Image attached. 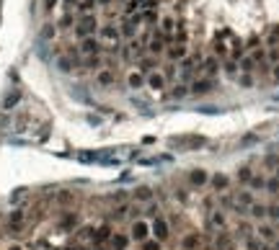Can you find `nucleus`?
<instances>
[{
    "label": "nucleus",
    "mask_w": 279,
    "mask_h": 250,
    "mask_svg": "<svg viewBox=\"0 0 279 250\" xmlns=\"http://www.w3.org/2000/svg\"><path fill=\"white\" fill-rule=\"evenodd\" d=\"M256 238H259L264 245H267V243L272 245V243L277 240V230H274L272 225H259V227H256Z\"/></svg>",
    "instance_id": "9b49d317"
},
{
    "label": "nucleus",
    "mask_w": 279,
    "mask_h": 250,
    "mask_svg": "<svg viewBox=\"0 0 279 250\" xmlns=\"http://www.w3.org/2000/svg\"><path fill=\"white\" fill-rule=\"evenodd\" d=\"M57 34H60L57 23H44V29H42V39H47V42H55Z\"/></svg>",
    "instance_id": "393cba45"
},
{
    "label": "nucleus",
    "mask_w": 279,
    "mask_h": 250,
    "mask_svg": "<svg viewBox=\"0 0 279 250\" xmlns=\"http://www.w3.org/2000/svg\"><path fill=\"white\" fill-rule=\"evenodd\" d=\"M135 199H140V201H150V199H153V191H150L148 186H142V188L135 191Z\"/></svg>",
    "instance_id": "58836bf2"
},
{
    "label": "nucleus",
    "mask_w": 279,
    "mask_h": 250,
    "mask_svg": "<svg viewBox=\"0 0 279 250\" xmlns=\"http://www.w3.org/2000/svg\"><path fill=\"white\" fill-rule=\"evenodd\" d=\"M248 183H251V188H264V183H267V178H264V176H259V173H254Z\"/></svg>",
    "instance_id": "a19ab883"
},
{
    "label": "nucleus",
    "mask_w": 279,
    "mask_h": 250,
    "mask_svg": "<svg viewBox=\"0 0 279 250\" xmlns=\"http://www.w3.org/2000/svg\"><path fill=\"white\" fill-rule=\"evenodd\" d=\"M106 240H111V227H98V230H93V243L96 245H101V243H106Z\"/></svg>",
    "instance_id": "5701e85b"
},
{
    "label": "nucleus",
    "mask_w": 279,
    "mask_h": 250,
    "mask_svg": "<svg viewBox=\"0 0 279 250\" xmlns=\"http://www.w3.org/2000/svg\"><path fill=\"white\" fill-rule=\"evenodd\" d=\"M140 16H142V26H153L161 21V8H145Z\"/></svg>",
    "instance_id": "4468645a"
},
{
    "label": "nucleus",
    "mask_w": 279,
    "mask_h": 250,
    "mask_svg": "<svg viewBox=\"0 0 279 250\" xmlns=\"http://www.w3.org/2000/svg\"><path fill=\"white\" fill-rule=\"evenodd\" d=\"M60 3H62V8H65V10H75V5L81 3V0H60Z\"/></svg>",
    "instance_id": "49530a36"
},
{
    "label": "nucleus",
    "mask_w": 279,
    "mask_h": 250,
    "mask_svg": "<svg viewBox=\"0 0 279 250\" xmlns=\"http://www.w3.org/2000/svg\"><path fill=\"white\" fill-rule=\"evenodd\" d=\"M96 83H98L101 88H111V85L116 83V70H109V67L98 70V72H96Z\"/></svg>",
    "instance_id": "9d476101"
},
{
    "label": "nucleus",
    "mask_w": 279,
    "mask_h": 250,
    "mask_svg": "<svg viewBox=\"0 0 279 250\" xmlns=\"http://www.w3.org/2000/svg\"><path fill=\"white\" fill-rule=\"evenodd\" d=\"M272 250H279V238H277V240L272 243Z\"/></svg>",
    "instance_id": "3c124183"
},
{
    "label": "nucleus",
    "mask_w": 279,
    "mask_h": 250,
    "mask_svg": "<svg viewBox=\"0 0 279 250\" xmlns=\"http://www.w3.org/2000/svg\"><path fill=\"white\" fill-rule=\"evenodd\" d=\"M96 250H106V248H101V245H96Z\"/></svg>",
    "instance_id": "864d4df0"
},
{
    "label": "nucleus",
    "mask_w": 279,
    "mask_h": 250,
    "mask_svg": "<svg viewBox=\"0 0 279 250\" xmlns=\"http://www.w3.org/2000/svg\"><path fill=\"white\" fill-rule=\"evenodd\" d=\"M81 67H83V70H93V72L103 70V55H101V57H83V60H81Z\"/></svg>",
    "instance_id": "dca6fc26"
},
{
    "label": "nucleus",
    "mask_w": 279,
    "mask_h": 250,
    "mask_svg": "<svg viewBox=\"0 0 279 250\" xmlns=\"http://www.w3.org/2000/svg\"><path fill=\"white\" fill-rule=\"evenodd\" d=\"M248 214L254 217V219H264V217H267V204H256L254 201V204L248 206Z\"/></svg>",
    "instance_id": "bb28decb"
},
{
    "label": "nucleus",
    "mask_w": 279,
    "mask_h": 250,
    "mask_svg": "<svg viewBox=\"0 0 279 250\" xmlns=\"http://www.w3.org/2000/svg\"><path fill=\"white\" fill-rule=\"evenodd\" d=\"M96 0H81V3L75 5V16L81 18V16H88V13H96Z\"/></svg>",
    "instance_id": "a211bd4d"
},
{
    "label": "nucleus",
    "mask_w": 279,
    "mask_h": 250,
    "mask_svg": "<svg viewBox=\"0 0 279 250\" xmlns=\"http://www.w3.org/2000/svg\"><path fill=\"white\" fill-rule=\"evenodd\" d=\"M171 96H174V98H186V96H189V85H186V83H176V88L171 90Z\"/></svg>",
    "instance_id": "f704fd0d"
},
{
    "label": "nucleus",
    "mask_w": 279,
    "mask_h": 250,
    "mask_svg": "<svg viewBox=\"0 0 279 250\" xmlns=\"http://www.w3.org/2000/svg\"><path fill=\"white\" fill-rule=\"evenodd\" d=\"M174 44H189V29L186 23H179L176 31H174Z\"/></svg>",
    "instance_id": "4be33fe9"
},
{
    "label": "nucleus",
    "mask_w": 279,
    "mask_h": 250,
    "mask_svg": "<svg viewBox=\"0 0 279 250\" xmlns=\"http://www.w3.org/2000/svg\"><path fill=\"white\" fill-rule=\"evenodd\" d=\"M199 243H202V235L191 232V235H186V238L181 240V248L184 250H199Z\"/></svg>",
    "instance_id": "6ab92c4d"
},
{
    "label": "nucleus",
    "mask_w": 279,
    "mask_h": 250,
    "mask_svg": "<svg viewBox=\"0 0 279 250\" xmlns=\"http://www.w3.org/2000/svg\"><path fill=\"white\" fill-rule=\"evenodd\" d=\"M251 60L256 62V67H259V64H264V62H267V47L254 49V52H251Z\"/></svg>",
    "instance_id": "473e14b6"
},
{
    "label": "nucleus",
    "mask_w": 279,
    "mask_h": 250,
    "mask_svg": "<svg viewBox=\"0 0 279 250\" xmlns=\"http://www.w3.org/2000/svg\"><path fill=\"white\" fill-rule=\"evenodd\" d=\"M127 85H129L132 90L145 88V75H142V72H137V70H132V72L127 75Z\"/></svg>",
    "instance_id": "aec40b11"
},
{
    "label": "nucleus",
    "mask_w": 279,
    "mask_h": 250,
    "mask_svg": "<svg viewBox=\"0 0 279 250\" xmlns=\"http://www.w3.org/2000/svg\"><path fill=\"white\" fill-rule=\"evenodd\" d=\"M98 42L103 44V47H111V44H122V34H119V26H114V23H101L98 26Z\"/></svg>",
    "instance_id": "f03ea898"
},
{
    "label": "nucleus",
    "mask_w": 279,
    "mask_h": 250,
    "mask_svg": "<svg viewBox=\"0 0 279 250\" xmlns=\"http://www.w3.org/2000/svg\"><path fill=\"white\" fill-rule=\"evenodd\" d=\"M220 60L215 57V55H209V57H204V62L199 64V70H202V77H215L217 72H220Z\"/></svg>",
    "instance_id": "1a4fd4ad"
},
{
    "label": "nucleus",
    "mask_w": 279,
    "mask_h": 250,
    "mask_svg": "<svg viewBox=\"0 0 279 250\" xmlns=\"http://www.w3.org/2000/svg\"><path fill=\"white\" fill-rule=\"evenodd\" d=\"M209 181H212V186H215L217 191H225V188H228V183H230V181H228V176H222V173H215Z\"/></svg>",
    "instance_id": "cd10ccee"
},
{
    "label": "nucleus",
    "mask_w": 279,
    "mask_h": 250,
    "mask_svg": "<svg viewBox=\"0 0 279 250\" xmlns=\"http://www.w3.org/2000/svg\"><path fill=\"white\" fill-rule=\"evenodd\" d=\"M238 67H241V72H246V75H251V72H254L256 70V62L254 60H251V55H246L241 62H238Z\"/></svg>",
    "instance_id": "c756f323"
},
{
    "label": "nucleus",
    "mask_w": 279,
    "mask_h": 250,
    "mask_svg": "<svg viewBox=\"0 0 279 250\" xmlns=\"http://www.w3.org/2000/svg\"><path fill=\"white\" fill-rule=\"evenodd\" d=\"M78 52H81V57H101L103 44L98 42V36H88V39H83V42L78 44Z\"/></svg>",
    "instance_id": "20e7f679"
},
{
    "label": "nucleus",
    "mask_w": 279,
    "mask_h": 250,
    "mask_svg": "<svg viewBox=\"0 0 279 250\" xmlns=\"http://www.w3.org/2000/svg\"><path fill=\"white\" fill-rule=\"evenodd\" d=\"M145 85H148L150 90H155V93H161V90L166 88V77L161 72H150L148 77H145Z\"/></svg>",
    "instance_id": "f8f14e48"
},
{
    "label": "nucleus",
    "mask_w": 279,
    "mask_h": 250,
    "mask_svg": "<svg viewBox=\"0 0 279 250\" xmlns=\"http://www.w3.org/2000/svg\"><path fill=\"white\" fill-rule=\"evenodd\" d=\"M189 181L194 183V186H204V183L209 181V176H207V170H191V173H189Z\"/></svg>",
    "instance_id": "b1692460"
},
{
    "label": "nucleus",
    "mask_w": 279,
    "mask_h": 250,
    "mask_svg": "<svg viewBox=\"0 0 279 250\" xmlns=\"http://www.w3.org/2000/svg\"><path fill=\"white\" fill-rule=\"evenodd\" d=\"M57 29H62V31H73L75 29V10H65L62 16H60V21H57Z\"/></svg>",
    "instance_id": "2eb2a0df"
},
{
    "label": "nucleus",
    "mask_w": 279,
    "mask_h": 250,
    "mask_svg": "<svg viewBox=\"0 0 279 250\" xmlns=\"http://www.w3.org/2000/svg\"><path fill=\"white\" fill-rule=\"evenodd\" d=\"M42 5H44V10H47V13H52V10H55V8L60 5V0H42Z\"/></svg>",
    "instance_id": "a18cd8bd"
},
{
    "label": "nucleus",
    "mask_w": 279,
    "mask_h": 250,
    "mask_svg": "<svg viewBox=\"0 0 279 250\" xmlns=\"http://www.w3.org/2000/svg\"><path fill=\"white\" fill-rule=\"evenodd\" d=\"M129 243H132V238H129V235H124V232L111 235V250H127Z\"/></svg>",
    "instance_id": "f3484780"
},
{
    "label": "nucleus",
    "mask_w": 279,
    "mask_h": 250,
    "mask_svg": "<svg viewBox=\"0 0 279 250\" xmlns=\"http://www.w3.org/2000/svg\"><path fill=\"white\" fill-rule=\"evenodd\" d=\"M251 176H254V170H251L248 165H243V168H238V173H235V178L241 181V183H248L251 181Z\"/></svg>",
    "instance_id": "c9c22d12"
},
{
    "label": "nucleus",
    "mask_w": 279,
    "mask_h": 250,
    "mask_svg": "<svg viewBox=\"0 0 279 250\" xmlns=\"http://www.w3.org/2000/svg\"><path fill=\"white\" fill-rule=\"evenodd\" d=\"M243 47H246V52H254V49H259L261 47V36L259 34H251L246 42H243Z\"/></svg>",
    "instance_id": "2f4dec72"
},
{
    "label": "nucleus",
    "mask_w": 279,
    "mask_h": 250,
    "mask_svg": "<svg viewBox=\"0 0 279 250\" xmlns=\"http://www.w3.org/2000/svg\"><path fill=\"white\" fill-rule=\"evenodd\" d=\"M267 62L272 64V67H274V64H279V47H272L267 52Z\"/></svg>",
    "instance_id": "ea45409f"
},
{
    "label": "nucleus",
    "mask_w": 279,
    "mask_h": 250,
    "mask_svg": "<svg viewBox=\"0 0 279 250\" xmlns=\"http://www.w3.org/2000/svg\"><path fill=\"white\" fill-rule=\"evenodd\" d=\"M166 34L161 31V29H153V34H150V42H148V55L150 57H161V55H166Z\"/></svg>",
    "instance_id": "7ed1b4c3"
},
{
    "label": "nucleus",
    "mask_w": 279,
    "mask_h": 250,
    "mask_svg": "<svg viewBox=\"0 0 279 250\" xmlns=\"http://www.w3.org/2000/svg\"><path fill=\"white\" fill-rule=\"evenodd\" d=\"M98 26H101V21H98V16L96 13H88V16H81L75 21V29H73V34H75V39H88V36H96L98 34Z\"/></svg>",
    "instance_id": "f257e3e1"
},
{
    "label": "nucleus",
    "mask_w": 279,
    "mask_h": 250,
    "mask_svg": "<svg viewBox=\"0 0 279 250\" xmlns=\"http://www.w3.org/2000/svg\"><path fill=\"white\" fill-rule=\"evenodd\" d=\"M161 75L166 77V83H168V80H176V64H174V62H166Z\"/></svg>",
    "instance_id": "72a5a7b5"
},
{
    "label": "nucleus",
    "mask_w": 279,
    "mask_h": 250,
    "mask_svg": "<svg viewBox=\"0 0 279 250\" xmlns=\"http://www.w3.org/2000/svg\"><path fill=\"white\" fill-rule=\"evenodd\" d=\"M272 77L279 83V64H274V67H272Z\"/></svg>",
    "instance_id": "8fccbe9b"
},
{
    "label": "nucleus",
    "mask_w": 279,
    "mask_h": 250,
    "mask_svg": "<svg viewBox=\"0 0 279 250\" xmlns=\"http://www.w3.org/2000/svg\"><path fill=\"white\" fill-rule=\"evenodd\" d=\"M207 227H220V230H222V227H225V214H222V212H212Z\"/></svg>",
    "instance_id": "7c9ffc66"
},
{
    "label": "nucleus",
    "mask_w": 279,
    "mask_h": 250,
    "mask_svg": "<svg viewBox=\"0 0 279 250\" xmlns=\"http://www.w3.org/2000/svg\"><path fill=\"white\" fill-rule=\"evenodd\" d=\"M114 3H116V0H96V5H101V8H109Z\"/></svg>",
    "instance_id": "09e8293b"
},
{
    "label": "nucleus",
    "mask_w": 279,
    "mask_h": 250,
    "mask_svg": "<svg viewBox=\"0 0 279 250\" xmlns=\"http://www.w3.org/2000/svg\"><path fill=\"white\" fill-rule=\"evenodd\" d=\"M140 245H142L140 250H163V243H158V240H145Z\"/></svg>",
    "instance_id": "79ce46f5"
},
{
    "label": "nucleus",
    "mask_w": 279,
    "mask_h": 250,
    "mask_svg": "<svg viewBox=\"0 0 279 250\" xmlns=\"http://www.w3.org/2000/svg\"><path fill=\"white\" fill-rule=\"evenodd\" d=\"M129 238L137 240V243L150 240V225L145 219H135V222H132V227H129Z\"/></svg>",
    "instance_id": "39448f33"
},
{
    "label": "nucleus",
    "mask_w": 279,
    "mask_h": 250,
    "mask_svg": "<svg viewBox=\"0 0 279 250\" xmlns=\"http://www.w3.org/2000/svg\"><path fill=\"white\" fill-rule=\"evenodd\" d=\"M238 85H241V88H251V85H254V75H238Z\"/></svg>",
    "instance_id": "37998d69"
},
{
    "label": "nucleus",
    "mask_w": 279,
    "mask_h": 250,
    "mask_svg": "<svg viewBox=\"0 0 279 250\" xmlns=\"http://www.w3.org/2000/svg\"><path fill=\"white\" fill-rule=\"evenodd\" d=\"M155 67H158V57L145 55L142 60H137V72H142V75H150V72H155Z\"/></svg>",
    "instance_id": "ddd939ff"
},
{
    "label": "nucleus",
    "mask_w": 279,
    "mask_h": 250,
    "mask_svg": "<svg viewBox=\"0 0 279 250\" xmlns=\"http://www.w3.org/2000/svg\"><path fill=\"white\" fill-rule=\"evenodd\" d=\"M238 70H241V67H238V62H233L230 57L222 60V72L228 75V77H238Z\"/></svg>",
    "instance_id": "a878e982"
},
{
    "label": "nucleus",
    "mask_w": 279,
    "mask_h": 250,
    "mask_svg": "<svg viewBox=\"0 0 279 250\" xmlns=\"http://www.w3.org/2000/svg\"><path fill=\"white\" fill-rule=\"evenodd\" d=\"M150 235H153V240L166 243V240H168V235H171L168 222H166L163 217H155V219H153V225H150Z\"/></svg>",
    "instance_id": "423d86ee"
},
{
    "label": "nucleus",
    "mask_w": 279,
    "mask_h": 250,
    "mask_svg": "<svg viewBox=\"0 0 279 250\" xmlns=\"http://www.w3.org/2000/svg\"><path fill=\"white\" fill-rule=\"evenodd\" d=\"M212 90H215V80H212V77H196V80H191V85H189L191 96H207V93H212Z\"/></svg>",
    "instance_id": "0eeeda50"
},
{
    "label": "nucleus",
    "mask_w": 279,
    "mask_h": 250,
    "mask_svg": "<svg viewBox=\"0 0 279 250\" xmlns=\"http://www.w3.org/2000/svg\"><path fill=\"white\" fill-rule=\"evenodd\" d=\"M243 245H246V250H261V248H264V243L256 238V235H251V238H246V240H243Z\"/></svg>",
    "instance_id": "4c0bfd02"
},
{
    "label": "nucleus",
    "mask_w": 279,
    "mask_h": 250,
    "mask_svg": "<svg viewBox=\"0 0 279 250\" xmlns=\"http://www.w3.org/2000/svg\"><path fill=\"white\" fill-rule=\"evenodd\" d=\"M264 42H267V47H269V49L279 44V26H272V29L267 31V39H264Z\"/></svg>",
    "instance_id": "c85d7f7f"
},
{
    "label": "nucleus",
    "mask_w": 279,
    "mask_h": 250,
    "mask_svg": "<svg viewBox=\"0 0 279 250\" xmlns=\"http://www.w3.org/2000/svg\"><path fill=\"white\" fill-rule=\"evenodd\" d=\"M274 178H277V181H279V168H277V170H274Z\"/></svg>",
    "instance_id": "603ef678"
},
{
    "label": "nucleus",
    "mask_w": 279,
    "mask_h": 250,
    "mask_svg": "<svg viewBox=\"0 0 279 250\" xmlns=\"http://www.w3.org/2000/svg\"><path fill=\"white\" fill-rule=\"evenodd\" d=\"M158 212H161V209H158L155 204H150V206H148V214H150V217H161V214H158Z\"/></svg>",
    "instance_id": "de8ad7c7"
},
{
    "label": "nucleus",
    "mask_w": 279,
    "mask_h": 250,
    "mask_svg": "<svg viewBox=\"0 0 279 250\" xmlns=\"http://www.w3.org/2000/svg\"><path fill=\"white\" fill-rule=\"evenodd\" d=\"M75 225H78V217L75 214H65L62 222H60V230H73Z\"/></svg>",
    "instance_id": "e433bc0d"
},
{
    "label": "nucleus",
    "mask_w": 279,
    "mask_h": 250,
    "mask_svg": "<svg viewBox=\"0 0 279 250\" xmlns=\"http://www.w3.org/2000/svg\"><path fill=\"white\" fill-rule=\"evenodd\" d=\"M166 57H168V62L176 64V62L189 57V47L186 44H171V47H166Z\"/></svg>",
    "instance_id": "6e6552de"
},
{
    "label": "nucleus",
    "mask_w": 279,
    "mask_h": 250,
    "mask_svg": "<svg viewBox=\"0 0 279 250\" xmlns=\"http://www.w3.org/2000/svg\"><path fill=\"white\" fill-rule=\"evenodd\" d=\"M264 188H267L269 193H279V181H277V178H267V183H264Z\"/></svg>",
    "instance_id": "c03bdc74"
},
{
    "label": "nucleus",
    "mask_w": 279,
    "mask_h": 250,
    "mask_svg": "<svg viewBox=\"0 0 279 250\" xmlns=\"http://www.w3.org/2000/svg\"><path fill=\"white\" fill-rule=\"evenodd\" d=\"M75 64H81V60H73V57H68V55L57 57V67H60L62 72H73V70H75Z\"/></svg>",
    "instance_id": "412c9836"
}]
</instances>
